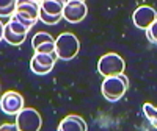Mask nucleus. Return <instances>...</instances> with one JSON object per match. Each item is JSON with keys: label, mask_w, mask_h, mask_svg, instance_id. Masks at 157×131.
I'll return each instance as SVG.
<instances>
[{"label": "nucleus", "mask_w": 157, "mask_h": 131, "mask_svg": "<svg viewBox=\"0 0 157 131\" xmlns=\"http://www.w3.org/2000/svg\"><path fill=\"white\" fill-rule=\"evenodd\" d=\"M127 87H129V80H127V76L124 73L105 76L102 84H101L102 95L109 101H118L120 98H123Z\"/></svg>", "instance_id": "obj_1"}, {"label": "nucleus", "mask_w": 157, "mask_h": 131, "mask_svg": "<svg viewBox=\"0 0 157 131\" xmlns=\"http://www.w3.org/2000/svg\"><path fill=\"white\" fill-rule=\"evenodd\" d=\"M55 48L58 59L69 61L77 56L78 50H80V42H78V37L74 33H61L55 39Z\"/></svg>", "instance_id": "obj_2"}, {"label": "nucleus", "mask_w": 157, "mask_h": 131, "mask_svg": "<svg viewBox=\"0 0 157 131\" xmlns=\"http://www.w3.org/2000/svg\"><path fill=\"white\" fill-rule=\"evenodd\" d=\"M124 67H126V62L118 53H107L101 56V59L98 61V72L104 78L123 73Z\"/></svg>", "instance_id": "obj_3"}, {"label": "nucleus", "mask_w": 157, "mask_h": 131, "mask_svg": "<svg viewBox=\"0 0 157 131\" xmlns=\"http://www.w3.org/2000/svg\"><path fill=\"white\" fill-rule=\"evenodd\" d=\"M16 123L19 131H39L43 125V119L35 108H24L16 114Z\"/></svg>", "instance_id": "obj_4"}, {"label": "nucleus", "mask_w": 157, "mask_h": 131, "mask_svg": "<svg viewBox=\"0 0 157 131\" xmlns=\"http://www.w3.org/2000/svg\"><path fill=\"white\" fill-rule=\"evenodd\" d=\"M58 59V55L54 53H41V51H35V55L32 56V61H30V69L33 73L36 75H47Z\"/></svg>", "instance_id": "obj_5"}, {"label": "nucleus", "mask_w": 157, "mask_h": 131, "mask_svg": "<svg viewBox=\"0 0 157 131\" xmlns=\"http://www.w3.org/2000/svg\"><path fill=\"white\" fill-rule=\"evenodd\" d=\"M155 19H157V11L149 5H141L132 12V22L140 30H148Z\"/></svg>", "instance_id": "obj_6"}, {"label": "nucleus", "mask_w": 157, "mask_h": 131, "mask_svg": "<svg viewBox=\"0 0 157 131\" xmlns=\"http://www.w3.org/2000/svg\"><path fill=\"white\" fill-rule=\"evenodd\" d=\"M0 108L8 115H14L24 109V97L16 90H6L0 98Z\"/></svg>", "instance_id": "obj_7"}, {"label": "nucleus", "mask_w": 157, "mask_h": 131, "mask_svg": "<svg viewBox=\"0 0 157 131\" xmlns=\"http://www.w3.org/2000/svg\"><path fill=\"white\" fill-rule=\"evenodd\" d=\"M86 12H88V8H86L85 2H82V0H72V2L64 3L63 17L69 23H78L86 17Z\"/></svg>", "instance_id": "obj_8"}, {"label": "nucleus", "mask_w": 157, "mask_h": 131, "mask_svg": "<svg viewBox=\"0 0 157 131\" xmlns=\"http://www.w3.org/2000/svg\"><path fill=\"white\" fill-rule=\"evenodd\" d=\"M32 47L35 51H41V53H57L55 48V37H52L49 33L39 31L32 37Z\"/></svg>", "instance_id": "obj_9"}, {"label": "nucleus", "mask_w": 157, "mask_h": 131, "mask_svg": "<svg viewBox=\"0 0 157 131\" xmlns=\"http://www.w3.org/2000/svg\"><path fill=\"white\" fill-rule=\"evenodd\" d=\"M86 122L77 114L66 115L58 125V131H86Z\"/></svg>", "instance_id": "obj_10"}, {"label": "nucleus", "mask_w": 157, "mask_h": 131, "mask_svg": "<svg viewBox=\"0 0 157 131\" xmlns=\"http://www.w3.org/2000/svg\"><path fill=\"white\" fill-rule=\"evenodd\" d=\"M16 12H21V14L27 16L33 20L38 22L39 19V12H41V5L35 0H17V8Z\"/></svg>", "instance_id": "obj_11"}, {"label": "nucleus", "mask_w": 157, "mask_h": 131, "mask_svg": "<svg viewBox=\"0 0 157 131\" xmlns=\"http://www.w3.org/2000/svg\"><path fill=\"white\" fill-rule=\"evenodd\" d=\"M39 5H41V11L47 12V14L63 16V9H64V2L63 0H43Z\"/></svg>", "instance_id": "obj_12"}, {"label": "nucleus", "mask_w": 157, "mask_h": 131, "mask_svg": "<svg viewBox=\"0 0 157 131\" xmlns=\"http://www.w3.org/2000/svg\"><path fill=\"white\" fill-rule=\"evenodd\" d=\"M2 39L5 42H8L10 45H21L25 39H27V34H17L13 31L8 25H3L2 27Z\"/></svg>", "instance_id": "obj_13"}, {"label": "nucleus", "mask_w": 157, "mask_h": 131, "mask_svg": "<svg viewBox=\"0 0 157 131\" xmlns=\"http://www.w3.org/2000/svg\"><path fill=\"white\" fill-rule=\"evenodd\" d=\"M143 112H145V117L151 123V126L157 129V108L151 103H145L143 104Z\"/></svg>", "instance_id": "obj_14"}, {"label": "nucleus", "mask_w": 157, "mask_h": 131, "mask_svg": "<svg viewBox=\"0 0 157 131\" xmlns=\"http://www.w3.org/2000/svg\"><path fill=\"white\" fill-rule=\"evenodd\" d=\"M17 8V0H0V14L5 16H13Z\"/></svg>", "instance_id": "obj_15"}, {"label": "nucleus", "mask_w": 157, "mask_h": 131, "mask_svg": "<svg viewBox=\"0 0 157 131\" xmlns=\"http://www.w3.org/2000/svg\"><path fill=\"white\" fill-rule=\"evenodd\" d=\"M6 25L8 27L14 31V33H17V34H29V27L27 25H24L21 20H17L14 16H10V20L6 22Z\"/></svg>", "instance_id": "obj_16"}, {"label": "nucleus", "mask_w": 157, "mask_h": 131, "mask_svg": "<svg viewBox=\"0 0 157 131\" xmlns=\"http://www.w3.org/2000/svg\"><path fill=\"white\" fill-rule=\"evenodd\" d=\"M63 16H52V14H47V12L41 11L39 12V20H41L44 25H57L60 20H61Z\"/></svg>", "instance_id": "obj_17"}, {"label": "nucleus", "mask_w": 157, "mask_h": 131, "mask_svg": "<svg viewBox=\"0 0 157 131\" xmlns=\"http://www.w3.org/2000/svg\"><path fill=\"white\" fill-rule=\"evenodd\" d=\"M145 31H146V37L149 39V42L157 44V19L154 20V23L151 25V27L148 30H145Z\"/></svg>", "instance_id": "obj_18"}, {"label": "nucleus", "mask_w": 157, "mask_h": 131, "mask_svg": "<svg viewBox=\"0 0 157 131\" xmlns=\"http://www.w3.org/2000/svg\"><path fill=\"white\" fill-rule=\"evenodd\" d=\"M0 129H2V131H17L19 128H17V123H16V125H13V123H5V125L0 126Z\"/></svg>", "instance_id": "obj_19"}, {"label": "nucleus", "mask_w": 157, "mask_h": 131, "mask_svg": "<svg viewBox=\"0 0 157 131\" xmlns=\"http://www.w3.org/2000/svg\"><path fill=\"white\" fill-rule=\"evenodd\" d=\"M68 2H72V0H64V3H68ZM82 2H85V0H82Z\"/></svg>", "instance_id": "obj_20"}, {"label": "nucleus", "mask_w": 157, "mask_h": 131, "mask_svg": "<svg viewBox=\"0 0 157 131\" xmlns=\"http://www.w3.org/2000/svg\"><path fill=\"white\" fill-rule=\"evenodd\" d=\"M35 2H38V3H41V2H43V0H35Z\"/></svg>", "instance_id": "obj_21"}]
</instances>
